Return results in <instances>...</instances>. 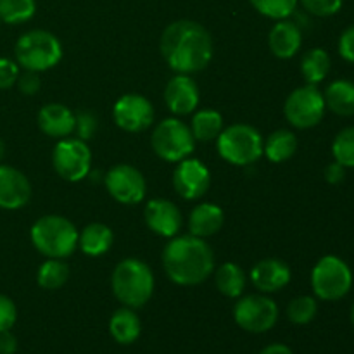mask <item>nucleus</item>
I'll return each instance as SVG.
<instances>
[{
    "mask_svg": "<svg viewBox=\"0 0 354 354\" xmlns=\"http://www.w3.org/2000/svg\"><path fill=\"white\" fill-rule=\"evenodd\" d=\"M159 50L169 69L178 75H196L213 61L214 44L209 31L197 21L178 19L165 28Z\"/></svg>",
    "mask_w": 354,
    "mask_h": 354,
    "instance_id": "f257e3e1",
    "label": "nucleus"
},
{
    "mask_svg": "<svg viewBox=\"0 0 354 354\" xmlns=\"http://www.w3.org/2000/svg\"><path fill=\"white\" fill-rule=\"evenodd\" d=\"M162 268L173 283L194 287L214 272V252L206 239L196 235H175L162 249Z\"/></svg>",
    "mask_w": 354,
    "mask_h": 354,
    "instance_id": "f03ea898",
    "label": "nucleus"
},
{
    "mask_svg": "<svg viewBox=\"0 0 354 354\" xmlns=\"http://www.w3.org/2000/svg\"><path fill=\"white\" fill-rule=\"evenodd\" d=\"M156 279L151 266L138 258H124L114 266L111 289L123 306L138 310L151 301Z\"/></svg>",
    "mask_w": 354,
    "mask_h": 354,
    "instance_id": "7ed1b4c3",
    "label": "nucleus"
},
{
    "mask_svg": "<svg viewBox=\"0 0 354 354\" xmlns=\"http://www.w3.org/2000/svg\"><path fill=\"white\" fill-rule=\"evenodd\" d=\"M80 232L71 220L61 214L38 218L30 230L33 248L45 258L66 259L78 249Z\"/></svg>",
    "mask_w": 354,
    "mask_h": 354,
    "instance_id": "20e7f679",
    "label": "nucleus"
},
{
    "mask_svg": "<svg viewBox=\"0 0 354 354\" xmlns=\"http://www.w3.org/2000/svg\"><path fill=\"white\" fill-rule=\"evenodd\" d=\"M14 55L19 68L44 73L61 62L62 44L50 31L30 30L17 38Z\"/></svg>",
    "mask_w": 354,
    "mask_h": 354,
    "instance_id": "39448f33",
    "label": "nucleus"
},
{
    "mask_svg": "<svg viewBox=\"0 0 354 354\" xmlns=\"http://www.w3.org/2000/svg\"><path fill=\"white\" fill-rule=\"evenodd\" d=\"M216 151L230 165L251 166L263 156V137L252 124L234 123L218 135Z\"/></svg>",
    "mask_w": 354,
    "mask_h": 354,
    "instance_id": "423d86ee",
    "label": "nucleus"
},
{
    "mask_svg": "<svg viewBox=\"0 0 354 354\" xmlns=\"http://www.w3.org/2000/svg\"><path fill=\"white\" fill-rule=\"evenodd\" d=\"M151 147L158 158L168 162H180L196 151V138L185 121L171 116L156 124L151 135Z\"/></svg>",
    "mask_w": 354,
    "mask_h": 354,
    "instance_id": "0eeeda50",
    "label": "nucleus"
},
{
    "mask_svg": "<svg viewBox=\"0 0 354 354\" xmlns=\"http://www.w3.org/2000/svg\"><path fill=\"white\" fill-rule=\"evenodd\" d=\"M351 287L353 272L339 256H324L311 270V289L317 299L339 301L348 296Z\"/></svg>",
    "mask_w": 354,
    "mask_h": 354,
    "instance_id": "6e6552de",
    "label": "nucleus"
},
{
    "mask_svg": "<svg viewBox=\"0 0 354 354\" xmlns=\"http://www.w3.org/2000/svg\"><path fill=\"white\" fill-rule=\"evenodd\" d=\"M325 113L327 106H325L324 92H320L317 85L310 83L294 88L283 104V114L287 121L299 130H310L320 124Z\"/></svg>",
    "mask_w": 354,
    "mask_h": 354,
    "instance_id": "1a4fd4ad",
    "label": "nucleus"
},
{
    "mask_svg": "<svg viewBox=\"0 0 354 354\" xmlns=\"http://www.w3.org/2000/svg\"><path fill=\"white\" fill-rule=\"evenodd\" d=\"M279 306L266 294L241 296L234 306V320L249 334H265L279 322Z\"/></svg>",
    "mask_w": 354,
    "mask_h": 354,
    "instance_id": "9d476101",
    "label": "nucleus"
},
{
    "mask_svg": "<svg viewBox=\"0 0 354 354\" xmlns=\"http://www.w3.org/2000/svg\"><path fill=\"white\" fill-rule=\"evenodd\" d=\"M52 166L66 182H80L86 178L92 169V151L88 144L76 137L62 138L52 152Z\"/></svg>",
    "mask_w": 354,
    "mask_h": 354,
    "instance_id": "9b49d317",
    "label": "nucleus"
},
{
    "mask_svg": "<svg viewBox=\"0 0 354 354\" xmlns=\"http://www.w3.org/2000/svg\"><path fill=\"white\" fill-rule=\"evenodd\" d=\"M104 183H106L109 196L118 203L127 204V206L142 203L147 196L145 176L142 175L140 169L127 165V162L113 166L104 176Z\"/></svg>",
    "mask_w": 354,
    "mask_h": 354,
    "instance_id": "f8f14e48",
    "label": "nucleus"
},
{
    "mask_svg": "<svg viewBox=\"0 0 354 354\" xmlns=\"http://www.w3.org/2000/svg\"><path fill=\"white\" fill-rule=\"evenodd\" d=\"M154 106L142 93H124L113 107L114 123L128 133H142L149 130L154 123Z\"/></svg>",
    "mask_w": 354,
    "mask_h": 354,
    "instance_id": "ddd939ff",
    "label": "nucleus"
},
{
    "mask_svg": "<svg viewBox=\"0 0 354 354\" xmlns=\"http://www.w3.org/2000/svg\"><path fill=\"white\" fill-rule=\"evenodd\" d=\"M211 185L209 168L196 158H187L176 162L173 171V187L185 201H199L206 196Z\"/></svg>",
    "mask_w": 354,
    "mask_h": 354,
    "instance_id": "4468645a",
    "label": "nucleus"
},
{
    "mask_svg": "<svg viewBox=\"0 0 354 354\" xmlns=\"http://www.w3.org/2000/svg\"><path fill=\"white\" fill-rule=\"evenodd\" d=\"M165 104L173 116H189L197 111L201 102V92L196 80L190 75H178L168 80L165 86Z\"/></svg>",
    "mask_w": 354,
    "mask_h": 354,
    "instance_id": "2eb2a0df",
    "label": "nucleus"
},
{
    "mask_svg": "<svg viewBox=\"0 0 354 354\" xmlns=\"http://www.w3.org/2000/svg\"><path fill=\"white\" fill-rule=\"evenodd\" d=\"M145 225L154 232L156 235L165 239H171L180 234L183 218L178 206L173 201L156 197L145 204L144 209Z\"/></svg>",
    "mask_w": 354,
    "mask_h": 354,
    "instance_id": "dca6fc26",
    "label": "nucleus"
},
{
    "mask_svg": "<svg viewBox=\"0 0 354 354\" xmlns=\"http://www.w3.org/2000/svg\"><path fill=\"white\" fill-rule=\"evenodd\" d=\"M31 199V183L17 168L0 162V209L16 211Z\"/></svg>",
    "mask_w": 354,
    "mask_h": 354,
    "instance_id": "f3484780",
    "label": "nucleus"
},
{
    "mask_svg": "<svg viewBox=\"0 0 354 354\" xmlns=\"http://www.w3.org/2000/svg\"><path fill=\"white\" fill-rule=\"evenodd\" d=\"M290 266L279 258H265L252 266L249 280L263 294L282 290L290 282Z\"/></svg>",
    "mask_w": 354,
    "mask_h": 354,
    "instance_id": "a211bd4d",
    "label": "nucleus"
},
{
    "mask_svg": "<svg viewBox=\"0 0 354 354\" xmlns=\"http://www.w3.org/2000/svg\"><path fill=\"white\" fill-rule=\"evenodd\" d=\"M38 128L47 137L62 140V138L73 137L75 133V113L68 106L59 102L45 104L38 111Z\"/></svg>",
    "mask_w": 354,
    "mask_h": 354,
    "instance_id": "6ab92c4d",
    "label": "nucleus"
},
{
    "mask_svg": "<svg viewBox=\"0 0 354 354\" xmlns=\"http://www.w3.org/2000/svg\"><path fill=\"white\" fill-rule=\"evenodd\" d=\"M303 45V31L290 19H280L268 33V47L275 57L292 59Z\"/></svg>",
    "mask_w": 354,
    "mask_h": 354,
    "instance_id": "aec40b11",
    "label": "nucleus"
},
{
    "mask_svg": "<svg viewBox=\"0 0 354 354\" xmlns=\"http://www.w3.org/2000/svg\"><path fill=\"white\" fill-rule=\"evenodd\" d=\"M225 223V213L218 204L199 203L189 214V234L207 239L221 230Z\"/></svg>",
    "mask_w": 354,
    "mask_h": 354,
    "instance_id": "412c9836",
    "label": "nucleus"
},
{
    "mask_svg": "<svg viewBox=\"0 0 354 354\" xmlns=\"http://www.w3.org/2000/svg\"><path fill=\"white\" fill-rule=\"evenodd\" d=\"M142 322L135 310L131 308H120L113 313L109 320V334L118 344L130 346L140 337Z\"/></svg>",
    "mask_w": 354,
    "mask_h": 354,
    "instance_id": "4be33fe9",
    "label": "nucleus"
},
{
    "mask_svg": "<svg viewBox=\"0 0 354 354\" xmlns=\"http://www.w3.org/2000/svg\"><path fill=\"white\" fill-rule=\"evenodd\" d=\"M113 242L114 234L107 225L90 223L80 232L78 249L90 258H99L113 248Z\"/></svg>",
    "mask_w": 354,
    "mask_h": 354,
    "instance_id": "5701e85b",
    "label": "nucleus"
},
{
    "mask_svg": "<svg viewBox=\"0 0 354 354\" xmlns=\"http://www.w3.org/2000/svg\"><path fill=\"white\" fill-rule=\"evenodd\" d=\"M214 283L216 289L228 299H239L244 296L245 286H248V275L244 268L237 263H223L218 268H214Z\"/></svg>",
    "mask_w": 354,
    "mask_h": 354,
    "instance_id": "b1692460",
    "label": "nucleus"
},
{
    "mask_svg": "<svg viewBox=\"0 0 354 354\" xmlns=\"http://www.w3.org/2000/svg\"><path fill=\"white\" fill-rule=\"evenodd\" d=\"M324 99L330 113L342 118L354 116V82L335 80L325 88Z\"/></svg>",
    "mask_w": 354,
    "mask_h": 354,
    "instance_id": "393cba45",
    "label": "nucleus"
},
{
    "mask_svg": "<svg viewBox=\"0 0 354 354\" xmlns=\"http://www.w3.org/2000/svg\"><path fill=\"white\" fill-rule=\"evenodd\" d=\"M297 140L296 133L286 128H280V130L273 131L268 135L266 140H263V156H266L270 162H286L296 154Z\"/></svg>",
    "mask_w": 354,
    "mask_h": 354,
    "instance_id": "a878e982",
    "label": "nucleus"
},
{
    "mask_svg": "<svg viewBox=\"0 0 354 354\" xmlns=\"http://www.w3.org/2000/svg\"><path fill=\"white\" fill-rule=\"evenodd\" d=\"M330 55L325 48L315 47L310 48L308 52H304V55L301 57V75L306 80V83L310 85H318V83L324 82L325 78L330 73Z\"/></svg>",
    "mask_w": 354,
    "mask_h": 354,
    "instance_id": "bb28decb",
    "label": "nucleus"
},
{
    "mask_svg": "<svg viewBox=\"0 0 354 354\" xmlns=\"http://www.w3.org/2000/svg\"><path fill=\"white\" fill-rule=\"evenodd\" d=\"M192 121H190V131H192L196 142H211L216 140L218 135L223 131V116L214 109H199L194 111Z\"/></svg>",
    "mask_w": 354,
    "mask_h": 354,
    "instance_id": "cd10ccee",
    "label": "nucleus"
},
{
    "mask_svg": "<svg viewBox=\"0 0 354 354\" xmlns=\"http://www.w3.org/2000/svg\"><path fill=\"white\" fill-rule=\"evenodd\" d=\"M69 266L64 259L47 258L37 272V282L45 290H57L68 282Z\"/></svg>",
    "mask_w": 354,
    "mask_h": 354,
    "instance_id": "c85d7f7f",
    "label": "nucleus"
},
{
    "mask_svg": "<svg viewBox=\"0 0 354 354\" xmlns=\"http://www.w3.org/2000/svg\"><path fill=\"white\" fill-rule=\"evenodd\" d=\"M37 12L35 0H0V21L6 24H21Z\"/></svg>",
    "mask_w": 354,
    "mask_h": 354,
    "instance_id": "c756f323",
    "label": "nucleus"
},
{
    "mask_svg": "<svg viewBox=\"0 0 354 354\" xmlns=\"http://www.w3.org/2000/svg\"><path fill=\"white\" fill-rule=\"evenodd\" d=\"M318 313L317 297L297 296L287 304V318L294 325H308L315 320Z\"/></svg>",
    "mask_w": 354,
    "mask_h": 354,
    "instance_id": "7c9ffc66",
    "label": "nucleus"
},
{
    "mask_svg": "<svg viewBox=\"0 0 354 354\" xmlns=\"http://www.w3.org/2000/svg\"><path fill=\"white\" fill-rule=\"evenodd\" d=\"M261 16L270 19H289L297 9L299 0H249Z\"/></svg>",
    "mask_w": 354,
    "mask_h": 354,
    "instance_id": "2f4dec72",
    "label": "nucleus"
},
{
    "mask_svg": "<svg viewBox=\"0 0 354 354\" xmlns=\"http://www.w3.org/2000/svg\"><path fill=\"white\" fill-rule=\"evenodd\" d=\"M334 161L341 162L346 168H354V127H348L335 135L332 142Z\"/></svg>",
    "mask_w": 354,
    "mask_h": 354,
    "instance_id": "473e14b6",
    "label": "nucleus"
},
{
    "mask_svg": "<svg viewBox=\"0 0 354 354\" xmlns=\"http://www.w3.org/2000/svg\"><path fill=\"white\" fill-rule=\"evenodd\" d=\"M97 128H99V121L97 116L90 111H80L75 113V137L83 142H88L95 137Z\"/></svg>",
    "mask_w": 354,
    "mask_h": 354,
    "instance_id": "72a5a7b5",
    "label": "nucleus"
},
{
    "mask_svg": "<svg viewBox=\"0 0 354 354\" xmlns=\"http://www.w3.org/2000/svg\"><path fill=\"white\" fill-rule=\"evenodd\" d=\"M344 0H299L308 14L317 17H330L341 10Z\"/></svg>",
    "mask_w": 354,
    "mask_h": 354,
    "instance_id": "f704fd0d",
    "label": "nucleus"
},
{
    "mask_svg": "<svg viewBox=\"0 0 354 354\" xmlns=\"http://www.w3.org/2000/svg\"><path fill=\"white\" fill-rule=\"evenodd\" d=\"M17 320V308L6 294H0V332L10 330Z\"/></svg>",
    "mask_w": 354,
    "mask_h": 354,
    "instance_id": "c9c22d12",
    "label": "nucleus"
},
{
    "mask_svg": "<svg viewBox=\"0 0 354 354\" xmlns=\"http://www.w3.org/2000/svg\"><path fill=\"white\" fill-rule=\"evenodd\" d=\"M16 86L23 95H28V97L35 95V93H38V90H40L41 86L40 73L23 69V71L19 73V76H17Z\"/></svg>",
    "mask_w": 354,
    "mask_h": 354,
    "instance_id": "e433bc0d",
    "label": "nucleus"
},
{
    "mask_svg": "<svg viewBox=\"0 0 354 354\" xmlns=\"http://www.w3.org/2000/svg\"><path fill=\"white\" fill-rule=\"evenodd\" d=\"M19 73L21 68L16 61L0 57V90H7L16 85Z\"/></svg>",
    "mask_w": 354,
    "mask_h": 354,
    "instance_id": "4c0bfd02",
    "label": "nucleus"
},
{
    "mask_svg": "<svg viewBox=\"0 0 354 354\" xmlns=\"http://www.w3.org/2000/svg\"><path fill=\"white\" fill-rule=\"evenodd\" d=\"M337 50H339V55H341L344 61L353 62L354 64V24L353 26L346 28V30L341 33V37H339Z\"/></svg>",
    "mask_w": 354,
    "mask_h": 354,
    "instance_id": "58836bf2",
    "label": "nucleus"
},
{
    "mask_svg": "<svg viewBox=\"0 0 354 354\" xmlns=\"http://www.w3.org/2000/svg\"><path fill=\"white\" fill-rule=\"evenodd\" d=\"M346 169H348V168H346V166H342L341 162H337V161L330 162V165H328L327 168L324 169L325 180H327L330 185H339V183L344 182Z\"/></svg>",
    "mask_w": 354,
    "mask_h": 354,
    "instance_id": "ea45409f",
    "label": "nucleus"
},
{
    "mask_svg": "<svg viewBox=\"0 0 354 354\" xmlns=\"http://www.w3.org/2000/svg\"><path fill=\"white\" fill-rule=\"evenodd\" d=\"M17 351V339L10 330L0 332V354H14Z\"/></svg>",
    "mask_w": 354,
    "mask_h": 354,
    "instance_id": "a19ab883",
    "label": "nucleus"
},
{
    "mask_svg": "<svg viewBox=\"0 0 354 354\" xmlns=\"http://www.w3.org/2000/svg\"><path fill=\"white\" fill-rule=\"evenodd\" d=\"M258 354H294L289 346L282 344V342H273V344L263 348Z\"/></svg>",
    "mask_w": 354,
    "mask_h": 354,
    "instance_id": "79ce46f5",
    "label": "nucleus"
},
{
    "mask_svg": "<svg viewBox=\"0 0 354 354\" xmlns=\"http://www.w3.org/2000/svg\"><path fill=\"white\" fill-rule=\"evenodd\" d=\"M3 156H6V142H3L2 138H0V162H2Z\"/></svg>",
    "mask_w": 354,
    "mask_h": 354,
    "instance_id": "37998d69",
    "label": "nucleus"
},
{
    "mask_svg": "<svg viewBox=\"0 0 354 354\" xmlns=\"http://www.w3.org/2000/svg\"><path fill=\"white\" fill-rule=\"evenodd\" d=\"M351 324H353V328H354V304H353V308H351Z\"/></svg>",
    "mask_w": 354,
    "mask_h": 354,
    "instance_id": "c03bdc74",
    "label": "nucleus"
},
{
    "mask_svg": "<svg viewBox=\"0 0 354 354\" xmlns=\"http://www.w3.org/2000/svg\"><path fill=\"white\" fill-rule=\"evenodd\" d=\"M0 24H2V21H0Z\"/></svg>",
    "mask_w": 354,
    "mask_h": 354,
    "instance_id": "a18cd8bd",
    "label": "nucleus"
}]
</instances>
